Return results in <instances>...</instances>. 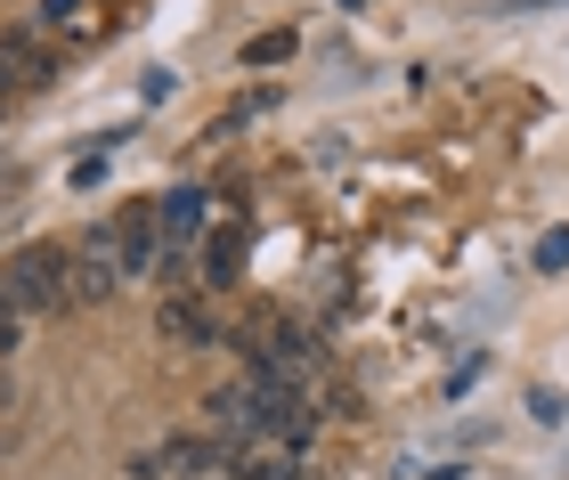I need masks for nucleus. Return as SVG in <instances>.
<instances>
[{"label":"nucleus","mask_w":569,"mask_h":480,"mask_svg":"<svg viewBox=\"0 0 569 480\" xmlns=\"http://www.w3.org/2000/svg\"><path fill=\"white\" fill-rule=\"evenodd\" d=\"M0 286H9L33 318H58V310H73V252L66 244H17Z\"/></svg>","instance_id":"nucleus-1"},{"label":"nucleus","mask_w":569,"mask_h":480,"mask_svg":"<svg viewBox=\"0 0 569 480\" xmlns=\"http://www.w3.org/2000/svg\"><path fill=\"white\" fill-rule=\"evenodd\" d=\"M131 286V261H122V229L114 220H98V229L73 237V310H90V301H114Z\"/></svg>","instance_id":"nucleus-2"},{"label":"nucleus","mask_w":569,"mask_h":480,"mask_svg":"<svg viewBox=\"0 0 569 480\" xmlns=\"http://www.w3.org/2000/svg\"><path fill=\"white\" fill-rule=\"evenodd\" d=\"M154 334L179 342V350H203V342H220V326H212V310H203V293H163V310H154Z\"/></svg>","instance_id":"nucleus-3"},{"label":"nucleus","mask_w":569,"mask_h":480,"mask_svg":"<svg viewBox=\"0 0 569 480\" xmlns=\"http://www.w3.org/2000/svg\"><path fill=\"white\" fill-rule=\"evenodd\" d=\"M114 229H122V261H131V277L163 269V204H131Z\"/></svg>","instance_id":"nucleus-4"},{"label":"nucleus","mask_w":569,"mask_h":480,"mask_svg":"<svg viewBox=\"0 0 569 480\" xmlns=\"http://www.w3.org/2000/svg\"><path fill=\"white\" fill-rule=\"evenodd\" d=\"M244 220H228V229H212V237H203V286H237V277H244Z\"/></svg>","instance_id":"nucleus-5"},{"label":"nucleus","mask_w":569,"mask_h":480,"mask_svg":"<svg viewBox=\"0 0 569 480\" xmlns=\"http://www.w3.org/2000/svg\"><path fill=\"white\" fill-rule=\"evenodd\" d=\"M24 334H33V310H24V301H17L9 286H0V359H17Z\"/></svg>","instance_id":"nucleus-6"},{"label":"nucleus","mask_w":569,"mask_h":480,"mask_svg":"<svg viewBox=\"0 0 569 480\" xmlns=\"http://www.w3.org/2000/svg\"><path fill=\"white\" fill-rule=\"evenodd\" d=\"M284 58H293V33H284V24H277V33H252V41H244V66H284Z\"/></svg>","instance_id":"nucleus-7"},{"label":"nucleus","mask_w":569,"mask_h":480,"mask_svg":"<svg viewBox=\"0 0 569 480\" xmlns=\"http://www.w3.org/2000/svg\"><path fill=\"white\" fill-rule=\"evenodd\" d=\"M90 0H41V33H82Z\"/></svg>","instance_id":"nucleus-8"},{"label":"nucleus","mask_w":569,"mask_h":480,"mask_svg":"<svg viewBox=\"0 0 569 480\" xmlns=\"http://www.w3.org/2000/svg\"><path fill=\"white\" fill-rule=\"evenodd\" d=\"M537 269H546V277L569 269V229H546V237H537Z\"/></svg>","instance_id":"nucleus-9"},{"label":"nucleus","mask_w":569,"mask_h":480,"mask_svg":"<svg viewBox=\"0 0 569 480\" xmlns=\"http://www.w3.org/2000/svg\"><path fill=\"white\" fill-rule=\"evenodd\" d=\"M342 9H367V0H342Z\"/></svg>","instance_id":"nucleus-10"}]
</instances>
